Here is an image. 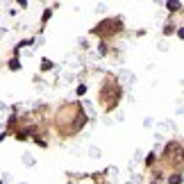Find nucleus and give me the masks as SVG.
Segmentation results:
<instances>
[{"mask_svg":"<svg viewBox=\"0 0 184 184\" xmlns=\"http://www.w3.org/2000/svg\"><path fill=\"white\" fill-rule=\"evenodd\" d=\"M168 9H170V12H177V9H180V3H168Z\"/></svg>","mask_w":184,"mask_h":184,"instance_id":"1","label":"nucleus"},{"mask_svg":"<svg viewBox=\"0 0 184 184\" xmlns=\"http://www.w3.org/2000/svg\"><path fill=\"white\" fill-rule=\"evenodd\" d=\"M168 182H170V184H180V182H182V177H180V175H173Z\"/></svg>","mask_w":184,"mask_h":184,"instance_id":"2","label":"nucleus"},{"mask_svg":"<svg viewBox=\"0 0 184 184\" xmlns=\"http://www.w3.org/2000/svg\"><path fill=\"white\" fill-rule=\"evenodd\" d=\"M41 66H43V68H50V66H52V62H48V59H43V62H41Z\"/></svg>","mask_w":184,"mask_h":184,"instance_id":"3","label":"nucleus"},{"mask_svg":"<svg viewBox=\"0 0 184 184\" xmlns=\"http://www.w3.org/2000/svg\"><path fill=\"white\" fill-rule=\"evenodd\" d=\"M177 34H180V39H184V27H182V30H180Z\"/></svg>","mask_w":184,"mask_h":184,"instance_id":"4","label":"nucleus"}]
</instances>
